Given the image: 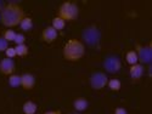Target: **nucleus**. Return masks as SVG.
<instances>
[{
    "label": "nucleus",
    "instance_id": "f257e3e1",
    "mask_svg": "<svg viewBox=\"0 0 152 114\" xmlns=\"http://www.w3.org/2000/svg\"><path fill=\"white\" fill-rule=\"evenodd\" d=\"M26 17V14L21 5L16 3H9L3 6L0 12V21L7 29H12V27L20 26L21 21Z\"/></svg>",
    "mask_w": 152,
    "mask_h": 114
},
{
    "label": "nucleus",
    "instance_id": "f03ea898",
    "mask_svg": "<svg viewBox=\"0 0 152 114\" xmlns=\"http://www.w3.org/2000/svg\"><path fill=\"white\" fill-rule=\"evenodd\" d=\"M62 55L68 62H77L85 55V45L79 39H69L63 46Z\"/></svg>",
    "mask_w": 152,
    "mask_h": 114
},
{
    "label": "nucleus",
    "instance_id": "7ed1b4c3",
    "mask_svg": "<svg viewBox=\"0 0 152 114\" xmlns=\"http://www.w3.org/2000/svg\"><path fill=\"white\" fill-rule=\"evenodd\" d=\"M79 16V7L74 1H67L62 3L57 10V17L62 18L65 22L67 21H75Z\"/></svg>",
    "mask_w": 152,
    "mask_h": 114
},
{
    "label": "nucleus",
    "instance_id": "20e7f679",
    "mask_svg": "<svg viewBox=\"0 0 152 114\" xmlns=\"http://www.w3.org/2000/svg\"><path fill=\"white\" fill-rule=\"evenodd\" d=\"M107 81H108L107 75L101 72H96V73L91 74V77L89 79L90 86L94 90H101V89H104L105 86H107Z\"/></svg>",
    "mask_w": 152,
    "mask_h": 114
},
{
    "label": "nucleus",
    "instance_id": "39448f33",
    "mask_svg": "<svg viewBox=\"0 0 152 114\" xmlns=\"http://www.w3.org/2000/svg\"><path fill=\"white\" fill-rule=\"evenodd\" d=\"M136 54L139 57V61H141V65H150L152 62V50L151 46H141L136 44Z\"/></svg>",
    "mask_w": 152,
    "mask_h": 114
},
{
    "label": "nucleus",
    "instance_id": "423d86ee",
    "mask_svg": "<svg viewBox=\"0 0 152 114\" xmlns=\"http://www.w3.org/2000/svg\"><path fill=\"white\" fill-rule=\"evenodd\" d=\"M104 67L108 73H117L122 68V62L118 56H108L104 61Z\"/></svg>",
    "mask_w": 152,
    "mask_h": 114
},
{
    "label": "nucleus",
    "instance_id": "0eeeda50",
    "mask_svg": "<svg viewBox=\"0 0 152 114\" xmlns=\"http://www.w3.org/2000/svg\"><path fill=\"white\" fill-rule=\"evenodd\" d=\"M16 70V65H15V61L11 60V58H3L0 61V73L4 74V75H11L14 74Z\"/></svg>",
    "mask_w": 152,
    "mask_h": 114
},
{
    "label": "nucleus",
    "instance_id": "6e6552de",
    "mask_svg": "<svg viewBox=\"0 0 152 114\" xmlns=\"http://www.w3.org/2000/svg\"><path fill=\"white\" fill-rule=\"evenodd\" d=\"M57 36H58V32L56 29H54L51 26L44 28L42 32V40L48 43V44L54 43L57 39Z\"/></svg>",
    "mask_w": 152,
    "mask_h": 114
},
{
    "label": "nucleus",
    "instance_id": "1a4fd4ad",
    "mask_svg": "<svg viewBox=\"0 0 152 114\" xmlns=\"http://www.w3.org/2000/svg\"><path fill=\"white\" fill-rule=\"evenodd\" d=\"M35 86V78L31 73H24L21 75V87L23 90H32Z\"/></svg>",
    "mask_w": 152,
    "mask_h": 114
},
{
    "label": "nucleus",
    "instance_id": "9d476101",
    "mask_svg": "<svg viewBox=\"0 0 152 114\" xmlns=\"http://www.w3.org/2000/svg\"><path fill=\"white\" fill-rule=\"evenodd\" d=\"M145 73V67L141 63H136L134 66H130L129 68V74H130V78L133 80H139L142 78V75Z\"/></svg>",
    "mask_w": 152,
    "mask_h": 114
},
{
    "label": "nucleus",
    "instance_id": "9b49d317",
    "mask_svg": "<svg viewBox=\"0 0 152 114\" xmlns=\"http://www.w3.org/2000/svg\"><path fill=\"white\" fill-rule=\"evenodd\" d=\"M73 107L77 112H84L88 109V107H89V102H88V99L79 97V98H75L73 101Z\"/></svg>",
    "mask_w": 152,
    "mask_h": 114
},
{
    "label": "nucleus",
    "instance_id": "f8f14e48",
    "mask_svg": "<svg viewBox=\"0 0 152 114\" xmlns=\"http://www.w3.org/2000/svg\"><path fill=\"white\" fill-rule=\"evenodd\" d=\"M37 109H38V107L33 101H26V102L23 103V107H22V110L24 114H35Z\"/></svg>",
    "mask_w": 152,
    "mask_h": 114
},
{
    "label": "nucleus",
    "instance_id": "ddd939ff",
    "mask_svg": "<svg viewBox=\"0 0 152 114\" xmlns=\"http://www.w3.org/2000/svg\"><path fill=\"white\" fill-rule=\"evenodd\" d=\"M125 61L128 65L130 66H134L139 62V57H137V54L135 50H129V51H126L125 54Z\"/></svg>",
    "mask_w": 152,
    "mask_h": 114
},
{
    "label": "nucleus",
    "instance_id": "4468645a",
    "mask_svg": "<svg viewBox=\"0 0 152 114\" xmlns=\"http://www.w3.org/2000/svg\"><path fill=\"white\" fill-rule=\"evenodd\" d=\"M20 28L23 30V32H29L32 28H33V20L31 17H24L21 23H20Z\"/></svg>",
    "mask_w": 152,
    "mask_h": 114
},
{
    "label": "nucleus",
    "instance_id": "2eb2a0df",
    "mask_svg": "<svg viewBox=\"0 0 152 114\" xmlns=\"http://www.w3.org/2000/svg\"><path fill=\"white\" fill-rule=\"evenodd\" d=\"M15 50H16V55H17L18 57H22V58H23V57H27L28 54H29V49H28V46H27L26 44L16 45Z\"/></svg>",
    "mask_w": 152,
    "mask_h": 114
},
{
    "label": "nucleus",
    "instance_id": "dca6fc26",
    "mask_svg": "<svg viewBox=\"0 0 152 114\" xmlns=\"http://www.w3.org/2000/svg\"><path fill=\"white\" fill-rule=\"evenodd\" d=\"M107 86L110 87V90H112V91H119L121 87H122V83L117 78H112V79H108Z\"/></svg>",
    "mask_w": 152,
    "mask_h": 114
},
{
    "label": "nucleus",
    "instance_id": "f3484780",
    "mask_svg": "<svg viewBox=\"0 0 152 114\" xmlns=\"http://www.w3.org/2000/svg\"><path fill=\"white\" fill-rule=\"evenodd\" d=\"M9 85L14 89L20 87L21 86V75H17L15 73L9 75Z\"/></svg>",
    "mask_w": 152,
    "mask_h": 114
},
{
    "label": "nucleus",
    "instance_id": "a211bd4d",
    "mask_svg": "<svg viewBox=\"0 0 152 114\" xmlns=\"http://www.w3.org/2000/svg\"><path fill=\"white\" fill-rule=\"evenodd\" d=\"M51 27H53L54 29H56L57 32H58V30H62V29H65V27H66V22L63 21L62 18H60V17L56 16V17L53 20Z\"/></svg>",
    "mask_w": 152,
    "mask_h": 114
},
{
    "label": "nucleus",
    "instance_id": "6ab92c4d",
    "mask_svg": "<svg viewBox=\"0 0 152 114\" xmlns=\"http://www.w3.org/2000/svg\"><path fill=\"white\" fill-rule=\"evenodd\" d=\"M16 32L14 30V29H6L5 32H4V34H3V38L7 41V43H10V41H14L15 40V38H16Z\"/></svg>",
    "mask_w": 152,
    "mask_h": 114
},
{
    "label": "nucleus",
    "instance_id": "aec40b11",
    "mask_svg": "<svg viewBox=\"0 0 152 114\" xmlns=\"http://www.w3.org/2000/svg\"><path fill=\"white\" fill-rule=\"evenodd\" d=\"M5 55H6V57H7V58H11V60H14L15 57H17L15 47H11V46H9V47L6 49V51H5Z\"/></svg>",
    "mask_w": 152,
    "mask_h": 114
},
{
    "label": "nucleus",
    "instance_id": "412c9836",
    "mask_svg": "<svg viewBox=\"0 0 152 114\" xmlns=\"http://www.w3.org/2000/svg\"><path fill=\"white\" fill-rule=\"evenodd\" d=\"M14 41L16 43V45L24 44V41H26V36H24L23 34H21V33H17V34H16V38H15V40H14Z\"/></svg>",
    "mask_w": 152,
    "mask_h": 114
},
{
    "label": "nucleus",
    "instance_id": "4be33fe9",
    "mask_svg": "<svg viewBox=\"0 0 152 114\" xmlns=\"http://www.w3.org/2000/svg\"><path fill=\"white\" fill-rule=\"evenodd\" d=\"M9 47V43L4 39L3 36H0V52L6 51V49Z\"/></svg>",
    "mask_w": 152,
    "mask_h": 114
},
{
    "label": "nucleus",
    "instance_id": "5701e85b",
    "mask_svg": "<svg viewBox=\"0 0 152 114\" xmlns=\"http://www.w3.org/2000/svg\"><path fill=\"white\" fill-rule=\"evenodd\" d=\"M115 114H128V112H126V109L123 107H117L115 109Z\"/></svg>",
    "mask_w": 152,
    "mask_h": 114
},
{
    "label": "nucleus",
    "instance_id": "b1692460",
    "mask_svg": "<svg viewBox=\"0 0 152 114\" xmlns=\"http://www.w3.org/2000/svg\"><path fill=\"white\" fill-rule=\"evenodd\" d=\"M44 114H61L60 110H49V112H45Z\"/></svg>",
    "mask_w": 152,
    "mask_h": 114
}]
</instances>
